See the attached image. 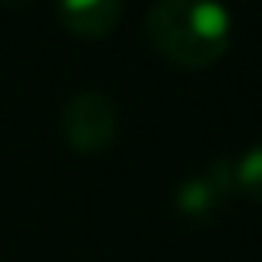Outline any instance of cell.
<instances>
[{"mask_svg":"<svg viewBox=\"0 0 262 262\" xmlns=\"http://www.w3.org/2000/svg\"><path fill=\"white\" fill-rule=\"evenodd\" d=\"M236 186H239V192L262 203V143L236 160Z\"/></svg>","mask_w":262,"mask_h":262,"instance_id":"5b68a950","label":"cell"},{"mask_svg":"<svg viewBox=\"0 0 262 262\" xmlns=\"http://www.w3.org/2000/svg\"><path fill=\"white\" fill-rule=\"evenodd\" d=\"M123 13V0H60V20L77 37H106Z\"/></svg>","mask_w":262,"mask_h":262,"instance_id":"277c9868","label":"cell"},{"mask_svg":"<svg viewBox=\"0 0 262 262\" xmlns=\"http://www.w3.org/2000/svg\"><path fill=\"white\" fill-rule=\"evenodd\" d=\"M236 192V160H212L196 176L176 186L173 206L179 219H186V223H209L229 206Z\"/></svg>","mask_w":262,"mask_h":262,"instance_id":"3957f363","label":"cell"},{"mask_svg":"<svg viewBox=\"0 0 262 262\" xmlns=\"http://www.w3.org/2000/svg\"><path fill=\"white\" fill-rule=\"evenodd\" d=\"M7 7H24V4H30V0H4Z\"/></svg>","mask_w":262,"mask_h":262,"instance_id":"8992f818","label":"cell"},{"mask_svg":"<svg viewBox=\"0 0 262 262\" xmlns=\"http://www.w3.org/2000/svg\"><path fill=\"white\" fill-rule=\"evenodd\" d=\"M116 129H120V113L103 90H80L77 96L67 100L63 113H60V133H63L67 146L83 156L110 149L116 140Z\"/></svg>","mask_w":262,"mask_h":262,"instance_id":"7a4b0ae2","label":"cell"},{"mask_svg":"<svg viewBox=\"0 0 262 262\" xmlns=\"http://www.w3.org/2000/svg\"><path fill=\"white\" fill-rule=\"evenodd\" d=\"M146 33L166 63L183 70L212 67L232 40V17L219 0H156Z\"/></svg>","mask_w":262,"mask_h":262,"instance_id":"6da1fadb","label":"cell"}]
</instances>
